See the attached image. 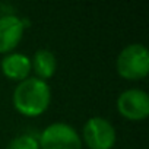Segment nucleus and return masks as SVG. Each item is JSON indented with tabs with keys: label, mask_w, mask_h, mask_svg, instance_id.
I'll return each instance as SVG.
<instances>
[{
	"label": "nucleus",
	"mask_w": 149,
	"mask_h": 149,
	"mask_svg": "<svg viewBox=\"0 0 149 149\" xmlns=\"http://www.w3.org/2000/svg\"><path fill=\"white\" fill-rule=\"evenodd\" d=\"M51 91L47 82L40 78H25L13 91V104L25 116H38L50 104Z\"/></svg>",
	"instance_id": "1"
},
{
	"label": "nucleus",
	"mask_w": 149,
	"mask_h": 149,
	"mask_svg": "<svg viewBox=\"0 0 149 149\" xmlns=\"http://www.w3.org/2000/svg\"><path fill=\"white\" fill-rule=\"evenodd\" d=\"M117 70L123 78L140 79L149 72V51L143 44L124 47L117 57Z\"/></svg>",
	"instance_id": "2"
},
{
	"label": "nucleus",
	"mask_w": 149,
	"mask_h": 149,
	"mask_svg": "<svg viewBox=\"0 0 149 149\" xmlns=\"http://www.w3.org/2000/svg\"><path fill=\"white\" fill-rule=\"evenodd\" d=\"M31 66L34 67L35 73L40 76V79H47L53 76V73L56 72V56L53 51L47 48L37 50L34 54V58L31 60Z\"/></svg>",
	"instance_id": "8"
},
{
	"label": "nucleus",
	"mask_w": 149,
	"mask_h": 149,
	"mask_svg": "<svg viewBox=\"0 0 149 149\" xmlns=\"http://www.w3.org/2000/svg\"><path fill=\"white\" fill-rule=\"evenodd\" d=\"M118 111L130 120H143L149 114V95L139 88H130L117 100Z\"/></svg>",
	"instance_id": "5"
},
{
	"label": "nucleus",
	"mask_w": 149,
	"mask_h": 149,
	"mask_svg": "<svg viewBox=\"0 0 149 149\" xmlns=\"http://www.w3.org/2000/svg\"><path fill=\"white\" fill-rule=\"evenodd\" d=\"M6 149H40L38 140L29 134H21L12 139Z\"/></svg>",
	"instance_id": "9"
},
{
	"label": "nucleus",
	"mask_w": 149,
	"mask_h": 149,
	"mask_svg": "<svg viewBox=\"0 0 149 149\" xmlns=\"http://www.w3.org/2000/svg\"><path fill=\"white\" fill-rule=\"evenodd\" d=\"M31 58L24 53H9L2 58V70L10 79L24 81L31 72Z\"/></svg>",
	"instance_id": "7"
},
{
	"label": "nucleus",
	"mask_w": 149,
	"mask_h": 149,
	"mask_svg": "<svg viewBox=\"0 0 149 149\" xmlns=\"http://www.w3.org/2000/svg\"><path fill=\"white\" fill-rule=\"evenodd\" d=\"M42 149H82V142L70 124L67 123H53L47 126L41 136L40 143Z\"/></svg>",
	"instance_id": "3"
},
{
	"label": "nucleus",
	"mask_w": 149,
	"mask_h": 149,
	"mask_svg": "<svg viewBox=\"0 0 149 149\" xmlns=\"http://www.w3.org/2000/svg\"><path fill=\"white\" fill-rule=\"evenodd\" d=\"M84 139L91 149H110L116 142V129L104 117H91L84 126Z\"/></svg>",
	"instance_id": "4"
},
{
	"label": "nucleus",
	"mask_w": 149,
	"mask_h": 149,
	"mask_svg": "<svg viewBox=\"0 0 149 149\" xmlns=\"http://www.w3.org/2000/svg\"><path fill=\"white\" fill-rule=\"evenodd\" d=\"M24 34V21L16 15H5L0 18V53L13 50Z\"/></svg>",
	"instance_id": "6"
}]
</instances>
